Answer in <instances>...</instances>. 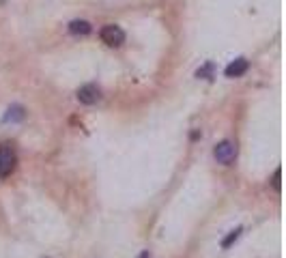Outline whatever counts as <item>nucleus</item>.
I'll return each instance as SVG.
<instances>
[{
  "mask_svg": "<svg viewBox=\"0 0 286 258\" xmlns=\"http://www.w3.org/2000/svg\"><path fill=\"white\" fill-rule=\"evenodd\" d=\"M15 166H17V155H15V148L9 142L0 145V178H9L13 175Z\"/></svg>",
  "mask_w": 286,
  "mask_h": 258,
  "instance_id": "obj_1",
  "label": "nucleus"
},
{
  "mask_svg": "<svg viewBox=\"0 0 286 258\" xmlns=\"http://www.w3.org/2000/svg\"><path fill=\"white\" fill-rule=\"evenodd\" d=\"M213 157L222 166H233L235 160H237V145L233 140H222L213 148Z\"/></svg>",
  "mask_w": 286,
  "mask_h": 258,
  "instance_id": "obj_2",
  "label": "nucleus"
},
{
  "mask_svg": "<svg viewBox=\"0 0 286 258\" xmlns=\"http://www.w3.org/2000/svg\"><path fill=\"white\" fill-rule=\"evenodd\" d=\"M99 37H101V41L110 48H118L125 43V32L117 24H105L101 31H99Z\"/></svg>",
  "mask_w": 286,
  "mask_h": 258,
  "instance_id": "obj_3",
  "label": "nucleus"
},
{
  "mask_svg": "<svg viewBox=\"0 0 286 258\" xmlns=\"http://www.w3.org/2000/svg\"><path fill=\"white\" fill-rule=\"evenodd\" d=\"M99 99H101V91L97 84H84L78 88V101L84 106H95Z\"/></svg>",
  "mask_w": 286,
  "mask_h": 258,
  "instance_id": "obj_4",
  "label": "nucleus"
},
{
  "mask_svg": "<svg viewBox=\"0 0 286 258\" xmlns=\"http://www.w3.org/2000/svg\"><path fill=\"white\" fill-rule=\"evenodd\" d=\"M248 69H250V63L245 61V58H237V61H233L226 67L224 73H226V78H241Z\"/></svg>",
  "mask_w": 286,
  "mask_h": 258,
  "instance_id": "obj_5",
  "label": "nucleus"
},
{
  "mask_svg": "<svg viewBox=\"0 0 286 258\" xmlns=\"http://www.w3.org/2000/svg\"><path fill=\"white\" fill-rule=\"evenodd\" d=\"M24 118H26V110H24L22 106H17V103H15V106H11L7 110V114H4L2 121L4 123H22Z\"/></svg>",
  "mask_w": 286,
  "mask_h": 258,
  "instance_id": "obj_6",
  "label": "nucleus"
},
{
  "mask_svg": "<svg viewBox=\"0 0 286 258\" xmlns=\"http://www.w3.org/2000/svg\"><path fill=\"white\" fill-rule=\"evenodd\" d=\"M90 31H93V26L86 22V19H73L71 24H69V32L71 34H88Z\"/></svg>",
  "mask_w": 286,
  "mask_h": 258,
  "instance_id": "obj_7",
  "label": "nucleus"
},
{
  "mask_svg": "<svg viewBox=\"0 0 286 258\" xmlns=\"http://www.w3.org/2000/svg\"><path fill=\"white\" fill-rule=\"evenodd\" d=\"M241 232H243V228L239 226V228H235L233 232H228V235L224 237V239H222V247H224V250H228V247H230V245H233L235 241L239 239V237H241Z\"/></svg>",
  "mask_w": 286,
  "mask_h": 258,
  "instance_id": "obj_8",
  "label": "nucleus"
},
{
  "mask_svg": "<svg viewBox=\"0 0 286 258\" xmlns=\"http://www.w3.org/2000/svg\"><path fill=\"white\" fill-rule=\"evenodd\" d=\"M213 73H215V64L213 63H207V64H202V67L196 71V76L204 78V80H211V78H213Z\"/></svg>",
  "mask_w": 286,
  "mask_h": 258,
  "instance_id": "obj_9",
  "label": "nucleus"
},
{
  "mask_svg": "<svg viewBox=\"0 0 286 258\" xmlns=\"http://www.w3.org/2000/svg\"><path fill=\"white\" fill-rule=\"evenodd\" d=\"M280 178H282V168H278V170L273 172V187L278 192H280V187H282V181H280Z\"/></svg>",
  "mask_w": 286,
  "mask_h": 258,
  "instance_id": "obj_10",
  "label": "nucleus"
},
{
  "mask_svg": "<svg viewBox=\"0 0 286 258\" xmlns=\"http://www.w3.org/2000/svg\"><path fill=\"white\" fill-rule=\"evenodd\" d=\"M189 138H192V140H198L200 133H198V131H192V136H189Z\"/></svg>",
  "mask_w": 286,
  "mask_h": 258,
  "instance_id": "obj_11",
  "label": "nucleus"
}]
</instances>
